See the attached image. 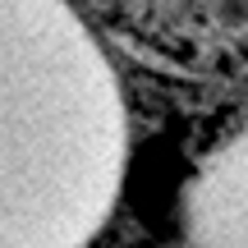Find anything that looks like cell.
I'll return each instance as SVG.
<instances>
[{"mask_svg":"<svg viewBox=\"0 0 248 248\" xmlns=\"http://www.w3.org/2000/svg\"><path fill=\"white\" fill-rule=\"evenodd\" d=\"M129 124L55 5L0 37V248H88L115 216Z\"/></svg>","mask_w":248,"mask_h":248,"instance_id":"6da1fadb","label":"cell"},{"mask_svg":"<svg viewBox=\"0 0 248 248\" xmlns=\"http://www.w3.org/2000/svg\"><path fill=\"white\" fill-rule=\"evenodd\" d=\"M166 248H248V120L212 138L179 179Z\"/></svg>","mask_w":248,"mask_h":248,"instance_id":"7a4b0ae2","label":"cell"}]
</instances>
